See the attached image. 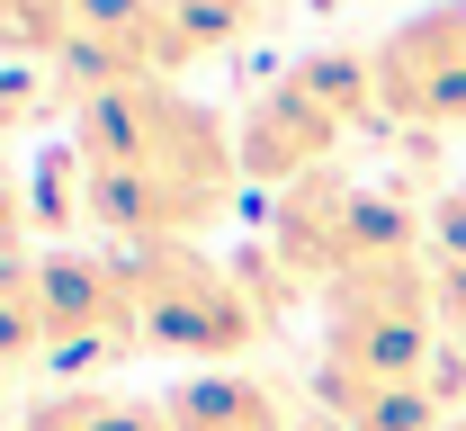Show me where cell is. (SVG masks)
<instances>
[{
  "label": "cell",
  "mask_w": 466,
  "mask_h": 431,
  "mask_svg": "<svg viewBox=\"0 0 466 431\" xmlns=\"http://www.w3.org/2000/svg\"><path fill=\"white\" fill-rule=\"evenodd\" d=\"M18 431H171V423H162V405L116 395V386H55L18 414Z\"/></svg>",
  "instance_id": "cell-10"
},
{
  "label": "cell",
  "mask_w": 466,
  "mask_h": 431,
  "mask_svg": "<svg viewBox=\"0 0 466 431\" xmlns=\"http://www.w3.org/2000/svg\"><path fill=\"white\" fill-rule=\"evenodd\" d=\"M126 279H135V314H144V342L171 351V360H198V369H233L269 314L251 306L242 270L216 261L207 243H144L126 251Z\"/></svg>",
  "instance_id": "cell-5"
},
{
  "label": "cell",
  "mask_w": 466,
  "mask_h": 431,
  "mask_svg": "<svg viewBox=\"0 0 466 431\" xmlns=\"http://www.w3.org/2000/svg\"><path fill=\"white\" fill-rule=\"evenodd\" d=\"M386 126L377 108V55L368 46H314L296 55L279 81H260L233 118V153H242V180L260 189H296L314 171H332L350 135Z\"/></svg>",
  "instance_id": "cell-2"
},
{
  "label": "cell",
  "mask_w": 466,
  "mask_h": 431,
  "mask_svg": "<svg viewBox=\"0 0 466 431\" xmlns=\"http://www.w3.org/2000/svg\"><path fill=\"white\" fill-rule=\"evenodd\" d=\"M144 314H135V279L126 251H46V377L63 386H108L126 360H144Z\"/></svg>",
  "instance_id": "cell-6"
},
{
  "label": "cell",
  "mask_w": 466,
  "mask_h": 431,
  "mask_svg": "<svg viewBox=\"0 0 466 431\" xmlns=\"http://www.w3.org/2000/svg\"><path fill=\"white\" fill-rule=\"evenodd\" d=\"M314 405L341 395H377V386H412L440 360V288H431V251L359 270L332 297H314Z\"/></svg>",
  "instance_id": "cell-3"
},
{
  "label": "cell",
  "mask_w": 466,
  "mask_h": 431,
  "mask_svg": "<svg viewBox=\"0 0 466 431\" xmlns=\"http://www.w3.org/2000/svg\"><path fill=\"white\" fill-rule=\"evenodd\" d=\"M449 342H458V351H466V333H449Z\"/></svg>",
  "instance_id": "cell-17"
},
{
  "label": "cell",
  "mask_w": 466,
  "mask_h": 431,
  "mask_svg": "<svg viewBox=\"0 0 466 431\" xmlns=\"http://www.w3.org/2000/svg\"><path fill=\"white\" fill-rule=\"evenodd\" d=\"M368 55H377V108H386V126L466 135V0L412 9L404 27H386Z\"/></svg>",
  "instance_id": "cell-7"
},
{
  "label": "cell",
  "mask_w": 466,
  "mask_h": 431,
  "mask_svg": "<svg viewBox=\"0 0 466 431\" xmlns=\"http://www.w3.org/2000/svg\"><path fill=\"white\" fill-rule=\"evenodd\" d=\"M72 153L90 189V234L116 251L144 243H207L242 198V153L233 126L188 99L179 81H126L90 90L72 108Z\"/></svg>",
  "instance_id": "cell-1"
},
{
  "label": "cell",
  "mask_w": 466,
  "mask_h": 431,
  "mask_svg": "<svg viewBox=\"0 0 466 431\" xmlns=\"http://www.w3.org/2000/svg\"><path fill=\"white\" fill-rule=\"evenodd\" d=\"M27 216H36V234H90V189H81V153L63 144L36 162V180H27Z\"/></svg>",
  "instance_id": "cell-12"
},
{
  "label": "cell",
  "mask_w": 466,
  "mask_h": 431,
  "mask_svg": "<svg viewBox=\"0 0 466 431\" xmlns=\"http://www.w3.org/2000/svg\"><path fill=\"white\" fill-rule=\"evenodd\" d=\"M46 377V251H0V386Z\"/></svg>",
  "instance_id": "cell-9"
},
{
  "label": "cell",
  "mask_w": 466,
  "mask_h": 431,
  "mask_svg": "<svg viewBox=\"0 0 466 431\" xmlns=\"http://www.w3.org/2000/svg\"><path fill=\"white\" fill-rule=\"evenodd\" d=\"M269 251H279V270H288L305 297H332L359 270H386V261L431 251V216H412V198H395V189L314 171V180L279 189V207H269Z\"/></svg>",
  "instance_id": "cell-4"
},
{
  "label": "cell",
  "mask_w": 466,
  "mask_h": 431,
  "mask_svg": "<svg viewBox=\"0 0 466 431\" xmlns=\"http://www.w3.org/2000/svg\"><path fill=\"white\" fill-rule=\"evenodd\" d=\"M449 431H466V414H458V423H449Z\"/></svg>",
  "instance_id": "cell-18"
},
{
  "label": "cell",
  "mask_w": 466,
  "mask_h": 431,
  "mask_svg": "<svg viewBox=\"0 0 466 431\" xmlns=\"http://www.w3.org/2000/svg\"><path fill=\"white\" fill-rule=\"evenodd\" d=\"M431 261H466V171L431 198Z\"/></svg>",
  "instance_id": "cell-15"
},
{
  "label": "cell",
  "mask_w": 466,
  "mask_h": 431,
  "mask_svg": "<svg viewBox=\"0 0 466 431\" xmlns=\"http://www.w3.org/2000/svg\"><path fill=\"white\" fill-rule=\"evenodd\" d=\"M179 27V46H188V63L207 55H242L251 36H269L279 18H288V0H162Z\"/></svg>",
  "instance_id": "cell-11"
},
{
  "label": "cell",
  "mask_w": 466,
  "mask_h": 431,
  "mask_svg": "<svg viewBox=\"0 0 466 431\" xmlns=\"http://www.w3.org/2000/svg\"><path fill=\"white\" fill-rule=\"evenodd\" d=\"M27 225H36L27 216V180L0 162V251H27Z\"/></svg>",
  "instance_id": "cell-16"
},
{
  "label": "cell",
  "mask_w": 466,
  "mask_h": 431,
  "mask_svg": "<svg viewBox=\"0 0 466 431\" xmlns=\"http://www.w3.org/2000/svg\"><path fill=\"white\" fill-rule=\"evenodd\" d=\"M81 27V0H0V55H27L55 72V55Z\"/></svg>",
  "instance_id": "cell-13"
},
{
  "label": "cell",
  "mask_w": 466,
  "mask_h": 431,
  "mask_svg": "<svg viewBox=\"0 0 466 431\" xmlns=\"http://www.w3.org/2000/svg\"><path fill=\"white\" fill-rule=\"evenodd\" d=\"M55 99H63L55 72H18V63H0V144H9V135H27Z\"/></svg>",
  "instance_id": "cell-14"
},
{
  "label": "cell",
  "mask_w": 466,
  "mask_h": 431,
  "mask_svg": "<svg viewBox=\"0 0 466 431\" xmlns=\"http://www.w3.org/2000/svg\"><path fill=\"white\" fill-rule=\"evenodd\" d=\"M162 423L171 431H296L288 405H279V386H260V377H242V369L179 377L171 395H162Z\"/></svg>",
  "instance_id": "cell-8"
}]
</instances>
